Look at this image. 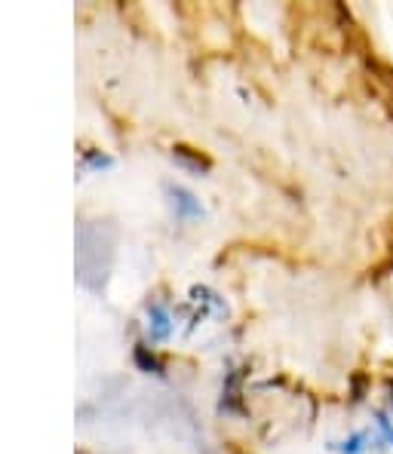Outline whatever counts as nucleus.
I'll return each mask as SVG.
<instances>
[{
	"instance_id": "20e7f679",
	"label": "nucleus",
	"mask_w": 393,
	"mask_h": 454,
	"mask_svg": "<svg viewBox=\"0 0 393 454\" xmlns=\"http://www.w3.org/2000/svg\"><path fill=\"white\" fill-rule=\"evenodd\" d=\"M366 433H353L350 439H344V442H338V445H332V449H338L341 454H363V449H366Z\"/></svg>"
},
{
	"instance_id": "423d86ee",
	"label": "nucleus",
	"mask_w": 393,
	"mask_h": 454,
	"mask_svg": "<svg viewBox=\"0 0 393 454\" xmlns=\"http://www.w3.org/2000/svg\"><path fill=\"white\" fill-rule=\"evenodd\" d=\"M363 393H366V374L363 372L350 374V399H353V402H359V399H363Z\"/></svg>"
},
{
	"instance_id": "0eeeda50",
	"label": "nucleus",
	"mask_w": 393,
	"mask_h": 454,
	"mask_svg": "<svg viewBox=\"0 0 393 454\" xmlns=\"http://www.w3.org/2000/svg\"><path fill=\"white\" fill-rule=\"evenodd\" d=\"M375 420H378V427H381L384 439H388V442L393 445V420H390V418H388V414H384V411H378V414H375Z\"/></svg>"
},
{
	"instance_id": "7ed1b4c3",
	"label": "nucleus",
	"mask_w": 393,
	"mask_h": 454,
	"mask_svg": "<svg viewBox=\"0 0 393 454\" xmlns=\"http://www.w3.org/2000/svg\"><path fill=\"white\" fill-rule=\"evenodd\" d=\"M172 157L181 163V166L194 169V172H209V169H212V163H209L206 157L200 154V150L188 148V144H175V148H172Z\"/></svg>"
},
{
	"instance_id": "39448f33",
	"label": "nucleus",
	"mask_w": 393,
	"mask_h": 454,
	"mask_svg": "<svg viewBox=\"0 0 393 454\" xmlns=\"http://www.w3.org/2000/svg\"><path fill=\"white\" fill-rule=\"evenodd\" d=\"M135 363H139L142 368H145V372L163 374V365L157 363V356H148V350H145V347H139V350H135Z\"/></svg>"
},
{
	"instance_id": "f257e3e1",
	"label": "nucleus",
	"mask_w": 393,
	"mask_h": 454,
	"mask_svg": "<svg viewBox=\"0 0 393 454\" xmlns=\"http://www.w3.org/2000/svg\"><path fill=\"white\" fill-rule=\"evenodd\" d=\"M166 194H169V200H172L175 215H181V218H200V215H203L200 200H196L188 188H181V184H169Z\"/></svg>"
},
{
	"instance_id": "f03ea898",
	"label": "nucleus",
	"mask_w": 393,
	"mask_h": 454,
	"mask_svg": "<svg viewBox=\"0 0 393 454\" xmlns=\"http://www.w3.org/2000/svg\"><path fill=\"white\" fill-rule=\"evenodd\" d=\"M148 332L154 341H166L169 332H172V322H169V313L163 310L160 304H150L148 307Z\"/></svg>"
}]
</instances>
